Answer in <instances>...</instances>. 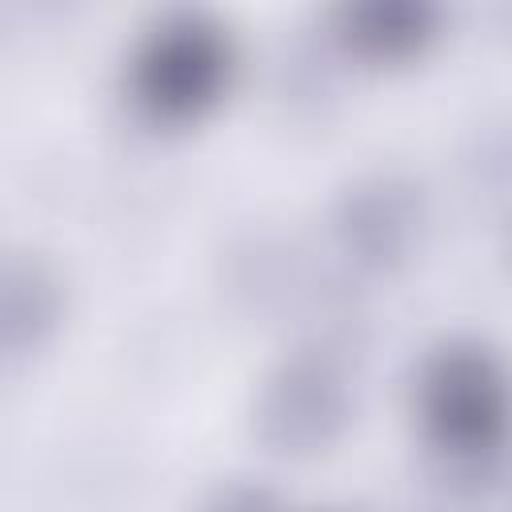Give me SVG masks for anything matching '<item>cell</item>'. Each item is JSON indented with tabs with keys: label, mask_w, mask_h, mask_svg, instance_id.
Listing matches in <instances>:
<instances>
[{
	"label": "cell",
	"mask_w": 512,
	"mask_h": 512,
	"mask_svg": "<svg viewBox=\"0 0 512 512\" xmlns=\"http://www.w3.org/2000/svg\"><path fill=\"white\" fill-rule=\"evenodd\" d=\"M196 512H288V504L276 488L248 480V476H232V480L212 484L204 500L196 504Z\"/></svg>",
	"instance_id": "7"
},
{
	"label": "cell",
	"mask_w": 512,
	"mask_h": 512,
	"mask_svg": "<svg viewBox=\"0 0 512 512\" xmlns=\"http://www.w3.org/2000/svg\"><path fill=\"white\" fill-rule=\"evenodd\" d=\"M412 408L436 476L460 492L492 488L512 456V364L480 336H448L424 352Z\"/></svg>",
	"instance_id": "1"
},
{
	"label": "cell",
	"mask_w": 512,
	"mask_h": 512,
	"mask_svg": "<svg viewBox=\"0 0 512 512\" xmlns=\"http://www.w3.org/2000/svg\"><path fill=\"white\" fill-rule=\"evenodd\" d=\"M356 416L348 368L332 348H296L276 360L252 396V432L280 460L332 452Z\"/></svg>",
	"instance_id": "3"
},
{
	"label": "cell",
	"mask_w": 512,
	"mask_h": 512,
	"mask_svg": "<svg viewBox=\"0 0 512 512\" xmlns=\"http://www.w3.org/2000/svg\"><path fill=\"white\" fill-rule=\"evenodd\" d=\"M324 512H344V508H324Z\"/></svg>",
	"instance_id": "9"
},
{
	"label": "cell",
	"mask_w": 512,
	"mask_h": 512,
	"mask_svg": "<svg viewBox=\"0 0 512 512\" xmlns=\"http://www.w3.org/2000/svg\"><path fill=\"white\" fill-rule=\"evenodd\" d=\"M68 284L36 252H8L0 264V352L8 364L36 360L64 328Z\"/></svg>",
	"instance_id": "6"
},
{
	"label": "cell",
	"mask_w": 512,
	"mask_h": 512,
	"mask_svg": "<svg viewBox=\"0 0 512 512\" xmlns=\"http://www.w3.org/2000/svg\"><path fill=\"white\" fill-rule=\"evenodd\" d=\"M432 228V204L416 176L400 168H372L352 176L328 208V236L336 256L360 276L404 272Z\"/></svg>",
	"instance_id": "4"
},
{
	"label": "cell",
	"mask_w": 512,
	"mask_h": 512,
	"mask_svg": "<svg viewBox=\"0 0 512 512\" xmlns=\"http://www.w3.org/2000/svg\"><path fill=\"white\" fill-rule=\"evenodd\" d=\"M240 52L224 20L196 8L156 16L128 56V100L156 128H192L236 84Z\"/></svg>",
	"instance_id": "2"
},
{
	"label": "cell",
	"mask_w": 512,
	"mask_h": 512,
	"mask_svg": "<svg viewBox=\"0 0 512 512\" xmlns=\"http://www.w3.org/2000/svg\"><path fill=\"white\" fill-rule=\"evenodd\" d=\"M500 264H504V272H508V280H512V216H508V224H504V232H500Z\"/></svg>",
	"instance_id": "8"
},
{
	"label": "cell",
	"mask_w": 512,
	"mask_h": 512,
	"mask_svg": "<svg viewBox=\"0 0 512 512\" xmlns=\"http://www.w3.org/2000/svg\"><path fill=\"white\" fill-rule=\"evenodd\" d=\"M332 40L364 68L416 64L444 28L432 0H348L328 12Z\"/></svg>",
	"instance_id": "5"
}]
</instances>
